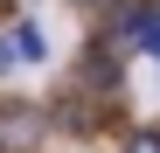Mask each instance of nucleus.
Listing matches in <instances>:
<instances>
[{
	"instance_id": "nucleus-4",
	"label": "nucleus",
	"mask_w": 160,
	"mask_h": 153,
	"mask_svg": "<svg viewBox=\"0 0 160 153\" xmlns=\"http://www.w3.org/2000/svg\"><path fill=\"white\" fill-rule=\"evenodd\" d=\"M125 153H160V132H139V139H132Z\"/></svg>"
},
{
	"instance_id": "nucleus-5",
	"label": "nucleus",
	"mask_w": 160,
	"mask_h": 153,
	"mask_svg": "<svg viewBox=\"0 0 160 153\" xmlns=\"http://www.w3.org/2000/svg\"><path fill=\"white\" fill-rule=\"evenodd\" d=\"M139 49H146V56H160V21H153V28L139 35Z\"/></svg>"
},
{
	"instance_id": "nucleus-3",
	"label": "nucleus",
	"mask_w": 160,
	"mask_h": 153,
	"mask_svg": "<svg viewBox=\"0 0 160 153\" xmlns=\"http://www.w3.org/2000/svg\"><path fill=\"white\" fill-rule=\"evenodd\" d=\"M14 63H21V42H7V28H0V76H7Z\"/></svg>"
},
{
	"instance_id": "nucleus-6",
	"label": "nucleus",
	"mask_w": 160,
	"mask_h": 153,
	"mask_svg": "<svg viewBox=\"0 0 160 153\" xmlns=\"http://www.w3.org/2000/svg\"><path fill=\"white\" fill-rule=\"evenodd\" d=\"M84 7H98V0H84Z\"/></svg>"
},
{
	"instance_id": "nucleus-1",
	"label": "nucleus",
	"mask_w": 160,
	"mask_h": 153,
	"mask_svg": "<svg viewBox=\"0 0 160 153\" xmlns=\"http://www.w3.org/2000/svg\"><path fill=\"white\" fill-rule=\"evenodd\" d=\"M42 146V111L35 105H7L0 111V153H35Z\"/></svg>"
},
{
	"instance_id": "nucleus-2",
	"label": "nucleus",
	"mask_w": 160,
	"mask_h": 153,
	"mask_svg": "<svg viewBox=\"0 0 160 153\" xmlns=\"http://www.w3.org/2000/svg\"><path fill=\"white\" fill-rule=\"evenodd\" d=\"M14 42H21V63H49V42H42V28H35V21H21V28H14Z\"/></svg>"
}]
</instances>
